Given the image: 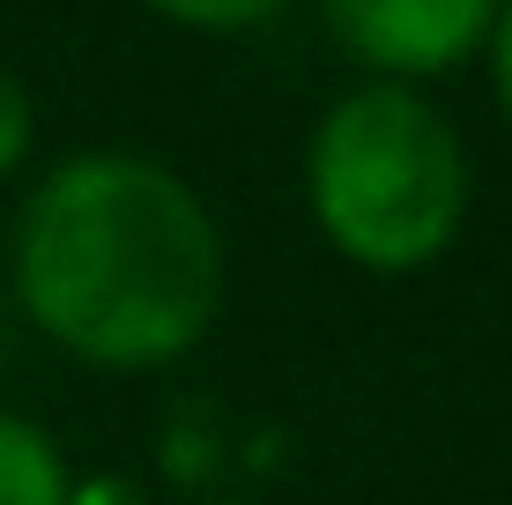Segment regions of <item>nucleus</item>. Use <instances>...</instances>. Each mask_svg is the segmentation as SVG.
Masks as SVG:
<instances>
[{"mask_svg":"<svg viewBox=\"0 0 512 505\" xmlns=\"http://www.w3.org/2000/svg\"><path fill=\"white\" fill-rule=\"evenodd\" d=\"M23 312L60 350L112 372L186 357L223 298L208 208L149 156H67L23 201L15 231Z\"/></svg>","mask_w":512,"mask_h":505,"instance_id":"f257e3e1","label":"nucleus"},{"mask_svg":"<svg viewBox=\"0 0 512 505\" xmlns=\"http://www.w3.org/2000/svg\"><path fill=\"white\" fill-rule=\"evenodd\" d=\"M305 194L342 260L401 275L453 246L468 208V156L416 90L364 82L312 134Z\"/></svg>","mask_w":512,"mask_h":505,"instance_id":"f03ea898","label":"nucleus"},{"mask_svg":"<svg viewBox=\"0 0 512 505\" xmlns=\"http://www.w3.org/2000/svg\"><path fill=\"white\" fill-rule=\"evenodd\" d=\"M505 0H320L327 30L357 52L364 67L409 82V75H446L490 38Z\"/></svg>","mask_w":512,"mask_h":505,"instance_id":"7ed1b4c3","label":"nucleus"},{"mask_svg":"<svg viewBox=\"0 0 512 505\" xmlns=\"http://www.w3.org/2000/svg\"><path fill=\"white\" fill-rule=\"evenodd\" d=\"M0 505H67V468L23 416H0Z\"/></svg>","mask_w":512,"mask_h":505,"instance_id":"20e7f679","label":"nucleus"},{"mask_svg":"<svg viewBox=\"0 0 512 505\" xmlns=\"http://www.w3.org/2000/svg\"><path fill=\"white\" fill-rule=\"evenodd\" d=\"M149 8L186 23V30H253V23H268L282 0H149Z\"/></svg>","mask_w":512,"mask_h":505,"instance_id":"39448f33","label":"nucleus"},{"mask_svg":"<svg viewBox=\"0 0 512 505\" xmlns=\"http://www.w3.org/2000/svg\"><path fill=\"white\" fill-rule=\"evenodd\" d=\"M23 149H30V97H23V82L0 67V171L23 164Z\"/></svg>","mask_w":512,"mask_h":505,"instance_id":"423d86ee","label":"nucleus"},{"mask_svg":"<svg viewBox=\"0 0 512 505\" xmlns=\"http://www.w3.org/2000/svg\"><path fill=\"white\" fill-rule=\"evenodd\" d=\"M490 82H498V104H505V119H512V0L498 8V23H490Z\"/></svg>","mask_w":512,"mask_h":505,"instance_id":"0eeeda50","label":"nucleus"},{"mask_svg":"<svg viewBox=\"0 0 512 505\" xmlns=\"http://www.w3.org/2000/svg\"><path fill=\"white\" fill-rule=\"evenodd\" d=\"M67 505H141V491H127V483H112V476H97V483H82V491H67Z\"/></svg>","mask_w":512,"mask_h":505,"instance_id":"6e6552de","label":"nucleus"}]
</instances>
